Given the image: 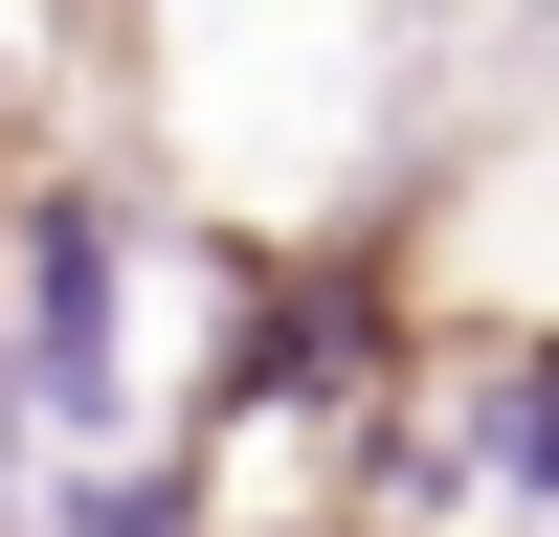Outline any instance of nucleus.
<instances>
[{
  "label": "nucleus",
  "mask_w": 559,
  "mask_h": 537,
  "mask_svg": "<svg viewBox=\"0 0 559 537\" xmlns=\"http://www.w3.org/2000/svg\"><path fill=\"white\" fill-rule=\"evenodd\" d=\"M23 403L45 426H112V202H45L23 224Z\"/></svg>",
  "instance_id": "obj_1"
},
{
  "label": "nucleus",
  "mask_w": 559,
  "mask_h": 537,
  "mask_svg": "<svg viewBox=\"0 0 559 537\" xmlns=\"http://www.w3.org/2000/svg\"><path fill=\"white\" fill-rule=\"evenodd\" d=\"M471 470L492 492H559V358H515V381L471 403Z\"/></svg>",
  "instance_id": "obj_2"
},
{
  "label": "nucleus",
  "mask_w": 559,
  "mask_h": 537,
  "mask_svg": "<svg viewBox=\"0 0 559 537\" xmlns=\"http://www.w3.org/2000/svg\"><path fill=\"white\" fill-rule=\"evenodd\" d=\"M68 537H179V470H134V492H68Z\"/></svg>",
  "instance_id": "obj_3"
}]
</instances>
